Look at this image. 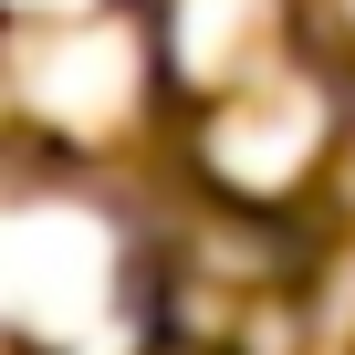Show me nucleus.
Segmentation results:
<instances>
[{
	"label": "nucleus",
	"mask_w": 355,
	"mask_h": 355,
	"mask_svg": "<svg viewBox=\"0 0 355 355\" xmlns=\"http://www.w3.org/2000/svg\"><path fill=\"white\" fill-rule=\"evenodd\" d=\"M167 241L94 178H21L0 199V355H157Z\"/></svg>",
	"instance_id": "obj_1"
}]
</instances>
